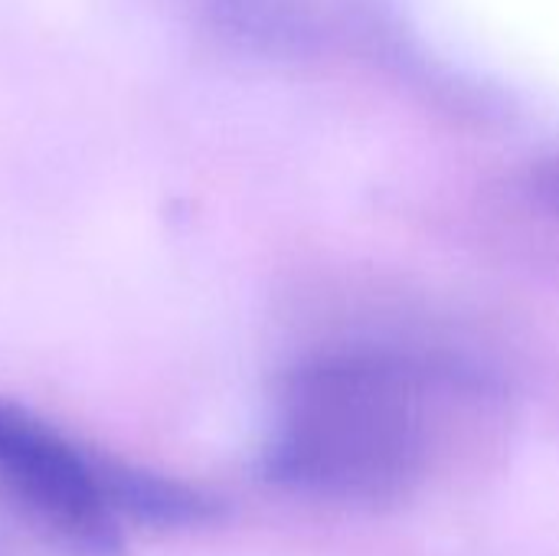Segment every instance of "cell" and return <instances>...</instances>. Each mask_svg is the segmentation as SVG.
I'll list each match as a JSON object with an SVG mask.
<instances>
[{"instance_id": "3", "label": "cell", "mask_w": 559, "mask_h": 556, "mask_svg": "<svg viewBox=\"0 0 559 556\" xmlns=\"http://www.w3.org/2000/svg\"><path fill=\"white\" fill-rule=\"evenodd\" d=\"M105 488H108L111 508L118 511L124 524L138 521L144 528L177 531V528L213 524L223 514L219 498L187 482H177V478L138 469V465H124L115 459H105Z\"/></svg>"}, {"instance_id": "5", "label": "cell", "mask_w": 559, "mask_h": 556, "mask_svg": "<svg viewBox=\"0 0 559 556\" xmlns=\"http://www.w3.org/2000/svg\"><path fill=\"white\" fill-rule=\"evenodd\" d=\"M531 190L534 197L540 200V206H547L550 213L559 216V157L554 161H544L534 167L531 174Z\"/></svg>"}, {"instance_id": "2", "label": "cell", "mask_w": 559, "mask_h": 556, "mask_svg": "<svg viewBox=\"0 0 559 556\" xmlns=\"http://www.w3.org/2000/svg\"><path fill=\"white\" fill-rule=\"evenodd\" d=\"M0 498L59 554L124 556L105 456L85 452L10 400H0Z\"/></svg>"}, {"instance_id": "1", "label": "cell", "mask_w": 559, "mask_h": 556, "mask_svg": "<svg viewBox=\"0 0 559 556\" xmlns=\"http://www.w3.org/2000/svg\"><path fill=\"white\" fill-rule=\"evenodd\" d=\"M419 393V370L383 351L308 360L285 383L265 475L341 501L406 495L426 465Z\"/></svg>"}, {"instance_id": "4", "label": "cell", "mask_w": 559, "mask_h": 556, "mask_svg": "<svg viewBox=\"0 0 559 556\" xmlns=\"http://www.w3.org/2000/svg\"><path fill=\"white\" fill-rule=\"evenodd\" d=\"M213 26L255 52L298 56L318 46V16L311 0H203Z\"/></svg>"}]
</instances>
